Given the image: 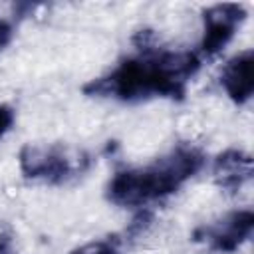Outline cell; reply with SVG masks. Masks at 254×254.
<instances>
[{
    "instance_id": "cell-7",
    "label": "cell",
    "mask_w": 254,
    "mask_h": 254,
    "mask_svg": "<svg viewBox=\"0 0 254 254\" xmlns=\"http://www.w3.org/2000/svg\"><path fill=\"white\" fill-rule=\"evenodd\" d=\"M252 157L242 149H226L212 161L214 183L228 192H236L238 189H242L252 179Z\"/></svg>"
},
{
    "instance_id": "cell-12",
    "label": "cell",
    "mask_w": 254,
    "mask_h": 254,
    "mask_svg": "<svg viewBox=\"0 0 254 254\" xmlns=\"http://www.w3.org/2000/svg\"><path fill=\"white\" fill-rule=\"evenodd\" d=\"M4 254H12V252H4Z\"/></svg>"
},
{
    "instance_id": "cell-5",
    "label": "cell",
    "mask_w": 254,
    "mask_h": 254,
    "mask_svg": "<svg viewBox=\"0 0 254 254\" xmlns=\"http://www.w3.org/2000/svg\"><path fill=\"white\" fill-rule=\"evenodd\" d=\"M246 20V8L242 4H216L204 10L202 24L204 34L200 42V54L214 58L234 38L236 30Z\"/></svg>"
},
{
    "instance_id": "cell-10",
    "label": "cell",
    "mask_w": 254,
    "mask_h": 254,
    "mask_svg": "<svg viewBox=\"0 0 254 254\" xmlns=\"http://www.w3.org/2000/svg\"><path fill=\"white\" fill-rule=\"evenodd\" d=\"M14 232L6 222H0V254L10 252V244H12Z\"/></svg>"
},
{
    "instance_id": "cell-1",
    "label": "cell",
    "mask_w": 254,
    "mask_h": 254,
    "mask_svg": "<svg viewBox=\"0 0 254 254\" xmlns=\"http://www.w3.org/2000/svg\"><path fill=\"white\" fill-rule=\"evenodd\" d=\"M133 44L139 54L119 62L109 73L87 81L83 93L119 101H141L147 97L183 99L190 77L200 67L198 54L159 48L153 30L137 32Z\"/></svg>"
},
{
    "instance_id": "cell-6",
    "label": "cell",
    "mask_w": 254,
    "mask_h": 254,
    "mask_svg": "<svg viewBox=\"0 0 254 254\" xmlns=\"http://www.w3.org/2000/svg\"><path fill=\"white\" fill-rule=\"evenodd\" d=\"M220 83L226 95L236 103L244 105L254 93V52L244 50L230 58L220 73Z\"/></svg>"
},
{
    "instance_id": "cell-8",
    "label": "cell",
    "mask_w": 254,
    "mask_h": 254,
    "mask_svg": "<svg viewBox=\"0 0 254 254\" xmlns=\"http://www.w3.org/2000/svg\"><path fill=\"white\" fill-rule=\"evenodd\" d=\"M119 244H121V240L117 236H107L103 240L87 242V244L71 250L69 254H119Z\"/></svg>"
},
{
    "instance_id": "cell-4",
    "label": "cell",
    "mask_w": 254,
    "mask_h": 254,
    "mask_svg": "<svg viewBox=\"0 0 254 254\" xmlns=\"http://www.w3.org/2000/svg\"><path fill=\"white\" fill-rule=\"evenodd\" d=\"M252 228H254V212L250 208H242V210H232L210 224L198 226L192 232V240L204 242L214 252L228 254L238 250L250 238Z\"/></svg>"
},
{
    "instance_id": "cell-9",
    "label": "cell",
    "mask_w": 254,
    "mask_h": 254,
    "mask_svg": "<svg viewBox=\"0 0 254 254\" xmlns=\"http://www.w3.org/2000/svg\"><path fill=\"white\" fill-rule=\"evenodd\" d=\"M14 125V109L10 105L0 103V139L12 129Z\"/></svg>"
},
{
    "instance_id": "cell-11",
    "label": "cell",
    "mask_w": 254,
    "mask_h": 254,
    "mask_svg": "<svg viewBox=\"0 0 254 254\" xmlns=\"http://www.w3.org/2000/svg\"><path fill=\"white\" fill-rule=\"evenodd\" d=\"M12 34H14V30H12V26L6 22V20H0V52L10 44V40H12Z\"/></svg>"
},
{
    "instance_id": "cell-2",
    "label": "cell",
    "mask_w": 254,
    "mask_h": 254,
    "mask_svg": "<svg viewBox=\"0 0 254 254\" xmlns=\"http://www.w3.org/2000/svg\"><path fill=\"white\" fill-rule=\"evenodd\" d=\"M204 165V153L192 143H179L145 167L123 169L107 185V198L117 206H145L177 192Z\"/></svg>"
},
{
    "instance_id": "cell-3",
    "label": "cell",
    "mask_w": 254,
    "mask_h": 254,
    "mask_svg": "<svg viewBox=\"0 0 254 254\" xmlns=\"http://www.w3.org/2000/svg\"><path fill=\"white\" fill-rule=\"evenodd\" d=\"M20 171L32 181L48 185H64L85 173L91 157L67 145H24L18 155Z\"/></svg>"
}]
</instances>
